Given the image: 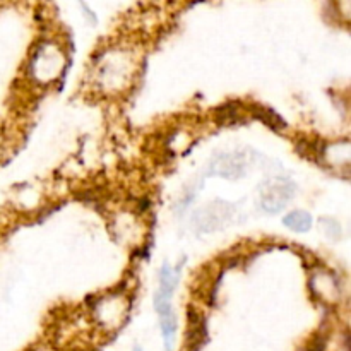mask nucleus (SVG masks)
Returning <instances> with one entry per match:
<instances>
[{"label":"nucleus","mask_w":351,"mask_h":351,"mask_svg":"<svg viewBox=\"0 0 351 351\" xmlns=\"http://www.w3.org/2000/svg\"><path fill=\"white\" fill-rule=\"evenodd\" d=\"M178 271L171 269L168 264H165L160 271V287H158L156 295H154V308L160 314V324H161V335L165 339V350L171 351L175 341V332H177V319H175L173 311H171L170 298L173 295L175 287L178 283Z\"/></svg>","instance_id":"obj_1"},{"label":"nucleus","mask_w":351,"mask_h":351,"mask_svg":"<svg viewBox=\"0 0 351 351\" xmlns=\"http://www.w3.org/2000/svg\"><path fill=\"white\" fill-rule=\"evenodd\" d=\"M293 184L283 178L267 180L261 185V206L267 213H278L293 197Z\"/></svg>","instance_id":"obj_2"},{"label":"nucleus","mask_w":351,"mask_h":351,"mask_svg":"<svg viewBox=\"0 0 351 351\" xmlns=\"http://www.w3.org/2000/svg\"><path fill=\"white\" fill-rule=\"evenodd\" d=\"M232 206L226 202H213L208 208L195 213L194 225L197 226L199 232H213L218 230L232 218Z\"/></svg>","instance_id":"obj_3"},{"label":"nucleus","mask_w":351,"mask_h":351,"mask_svg":"<svg viewBox=\"0 0 351 351\" xmlns=\"http://www.w3.org/2000/svg\"><path fill=\"white\" fill-rule=\"evenodd\" d=\"M225 167V170L219 171L221 177H239L243 173V168H245V161L239 156V154H228V156H221L216 161V168ZM213 168V170H216Z\"/></svg>","instance_id":"obj_4"},{"label":"nucleus","mask_w":351,"mask_h":351,"mask_svg":"<svg viewBox=\"0 0 351 351\" xmlns=\"http://www.w3.org/2000/svg\"><path fill=\"white\" fill-rule=\"evenodd\" d=\"M283 223L287 228L291 230V232L305 233L311 230L312 216L305 211H293V213H290V215L285 216Z\"/></svg>","instance_id":"obj_5"},{"label":"nucleus","mask_w":351,"mask_h":351,"mask_svg":"<svg viewBox=\"0 0 351 351\" xmlns=\"http://www.w3.org/2000/svg\"><path fill=\"white\" fill-rule=\"evenodd\" d=\"M252 113L256 119H259L261 122H264L267 127H271V129H274V130L285 129V125H287V123H285V120L281 119L276 112H273L271 108H264V106L256 105V106H252Z\"/></svg>","instance_id":"obj_6"},{"label":"nucleus","mask_w":351,"mask_h":351,"mask_svg":"<svg viewBox=\"0 0 351 351\" xmlns=\"http://www.w3.org/2000/svg\"><path fill=\"white\" fill-rule=\"evenodd\" d=\"M321 226L324 228V232L328 233V237H331V239H338L339 233H341V226H339L335 219H329V218L321 219Z\"/></svg>","instance_id":"obj_7"},{"label":"nucleus","mask_w":351,"mask_h":351,"mask_svg":"<svg viewBox=\"0 0 351 351\" xmlns=\"http://www.w3.org/2000/svg\"><path fill=\"white\" fill-rule=\"evenodd\" d=\"M308 351H326V341L324 338H317L311 343Z\"/></svg>","instance_id":"obj_8"},{"label":"nucleus","mask_w":351,"mask_h":351,"mask_svg":"<svg viewBox=\"0 0 351 351\" xmlns=\"http://www.w3.org/2000/svg\"><path fill=\"white\" fill-rule=\"evenodd\" d=\"M134 351H141V348H136V350H134Z\"/></svg>","instance_id":"obj_9"}]
</instances>
